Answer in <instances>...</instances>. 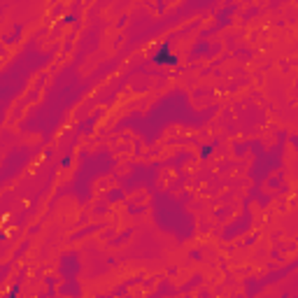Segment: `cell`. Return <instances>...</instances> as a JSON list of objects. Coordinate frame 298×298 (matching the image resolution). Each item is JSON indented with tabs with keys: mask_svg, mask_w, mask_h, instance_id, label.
Instances as JSON below:
<instances>
[{
	"mask_svg": "<svg viewBox=\"0 0 298 298\" xmlns=\"http://www.w3.org/2000/svg\"><path fill=\"white\" fill-rule=\"evenodd\" d=\"M154 63H170V66H175L177 63V58L172 54H170V47L168 44H163L161 47V52L154 56Z\"/></svg>",
	"mask_w": 298,
	"mask_h": 298,
	"instance_id": "1",
	"label": "cell"
}]
</instances>
